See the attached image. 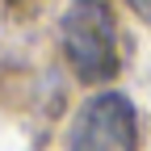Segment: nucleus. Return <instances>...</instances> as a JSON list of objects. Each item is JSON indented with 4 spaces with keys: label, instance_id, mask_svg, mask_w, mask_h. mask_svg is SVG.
<instances>
[{
    "label": "nucleus",
    "instance_id": "1",
    "mask_svg": "<svg viewBox=\"0 0 151 151\" xmlns=\"http://www.w3.org/2000/svg\"><path fill=\"white\" fill-rule=\"evenodd\" d=\"M59 42L80 80H109L118 71V25L105 0H71L59 17Z\"/></svg>",
    "mask_w": 151,
    "mask_h": 151
},
{
    "label": "nucleus",
    "instance_id": "2",
    "mask_svg": "<svg viewBox=\"0 0 151 151\" xmlns=\"http://www.w3.org/2000/svg\"><path fill=\"white\" fill-rule=\"evenodd\" d=\"M67 151H139V118L126 92H101L80 105Z\"/></svg>",
    "mask_w": 151,
    "mask_h": 151
}]
</instances>
